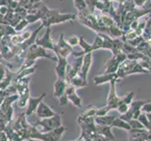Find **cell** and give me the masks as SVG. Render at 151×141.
Returning a JSON list of instances; mask_svg holds the SVG:
<instances>
[{
	"mask_svg": "<svg viewBox=\"0 0 151 141\" xmlns=\"http://www.w3.org/2000/svg\"><path fill=\"white\" fill-rule=\"evenodd\" d=\"M38 57H46V59L57 61V56L56 55H53L52 53L47 51V49L43 48L36 43H33L27 51V55H25V59H24V63L22 64L19 71L25 69V68H29L32 67V65L35 64L36 59Z\"/></svg>",
	"mask_w": 151,
	"mask_h": 141,
	"instance_id": "1",
	"label": "cell"
},
{
	"mask_svg": "<svg viewBox=\"0 0 151 141\" xmlns=\"http://www.w3.org/2000/svg\"><path fill=\"white\" fill-rule=\"evenodd\" d=\"M66 132L65 127L61 125L60 127L56 128L51 132H40L34 125L31 129L29 134L30 140H40V141H59L62 138V135Z\"/></svg>",
	"mask_w": 151,
	"mask_h": 141,
	"instance_id": "2",
	"label": "cell"
},
{
	"mask_svg": "<svg viewBox=\"0 0 151 141\" xmlns=\"http://www.w3.org/2000/svg\"><path fill=\"white\" fill-rule=\"evenodd\" d=\"M76 18V14L74 13H59L57 10L48 9L42 20L43 27H51L52 25L64 23L66 21H72Z\"/></svg>",
	"mask_w": 151,
	"mask_h": 141,
	"instance_id": "3",
	"label": "cell"
},
{
	"mask_svg": "<svg viewBox=\"0 0 151 141\" xmlns=\"http://www.w3.org/2000/svg\"><path fill=\"white\" fill-rule=\"evenodd\" d=\"M61 125H62L61 116L55 114V116L51 117V118L40 119L39 121H37L34 124V126L37 127L39 131L45 133V132L53 131V130L60 127Z\"/></svg>",
	"mask_w": 151,
	"mask_h": 141,
	"instance_id": "4",
	"label": "cell"
},
{
	"mask_svg": "<svg viewBox=\"0 0 151 141\" xmlns=\"http://www.w3.org/2000/svg\"><path fill=\"white\" fill-rule=\"evenodd\" d=\"M55 54L56 55V56H61V57H65L67 59L70 55H71V53L73 52V48L72 46H70L69 43H67V40L64 38V34H61L58 43L55 44Z\"/></svg>",
	"mask_w": 151,
	"mask_h": 141,
	"instance_id": "5",
	"label": "cell"
},
{
	"mask_svg": "<svg viewBox=\"0 0 151 141\" xmlns=\"http://www.w3.org/2000/svg\"><path fill=\"white\" fill-rule=\"evenodd\" d=\"M117 79H114L110 83V91L108 94V98H107V106L110 107L111 110H116L117 106L120 102L122 101L120 97L117 96V94L116 92V83Z\"/></svg>",
	"mask_w": 151,
	"mask_h": 141,
	"instance_id": "6",
	"label": "cell"
},
{
	"mask_svg": "<svg viewBox=\"0 0 151 141\" xmlns=\"http://www.w3.org/2000/svg\"><path fill=\"white\" fill-rule=\"evenodd\" d=\"M35 43L41 46V47H43L45 49H48L51 51L55 50V43H54V40L51 38V27H46V31L42 37L40 39H38V38L36 39Z\"/></svg>",
	"mask_w": 151,
	"mask_h": 141,
	"instance_id": "7",
	"label": "cell"
},
{
	"mask_svg": "<svg viewBox=\"0 0 151 141\" xmlns=\"http://www.w3.org/2000/svg\"><path fill=\"white\" fill-rule=\"evenodd\" d=\"M92 59H93V55L92 53H87L85 54L83 56V61H82V65L80 68V72L78 75H80L83 79H85L87 81V74L88 72L90 71V68L92 65Z\"/></svg>",
	"mask_w": 151,
	"mask_h": 141,
	"instance_id": "8",
	"label": "cell"
},
{
	"mask_svg": "<svg viewBox=\"0 0 151 141\" xmlns=\"http://www.w3.org/2000/svg\"><path fill=\"white\" fill-rule=\"evenodd\" d=\"M47 95L46 92H43L41 94L40 96L37 97V98H32V97H29L28 99V102H27V111H25V116L28 117V116H31L33 113L36 112L37 110V108L39 106V104L40 102H42L43 98Z\"/></svg>",
	"mask_w": 151,
	"mask_h": 141,
	"instance_id": "9",
	"label": "cell"
},
{
	"mask_svg": "<svg viewBox=\"0 0 151 141\" xmlns=\"http://www.w3.org/2000/svg\"><path fill=\"white\" fill-rule=\"evenodd\" d=\"M36 115H37V117L40 119H47V118H51L55 116L56 114L53 109L50 108L47 104L43 102H40L39 106L37 108V110H36Z\"/></svg>",
	"mask_w": 151,
	"mask_h": 141,
	"instance_id": "10",
	"label": "cell"
},
{
	"mask_svg": "<svg viewBox=\"0 0 151 141\" xmlns=\"http://www.w3.org/2000/svg\"><path fill=\"white\" fill-rule=\"evenodd\" d=\"M68 63L69 62H68L67 59H65V57L57 56V64L55 66V72L57 74V78H61V79H65L66 78Z\"/></svg>",
	"mask_w": 151,
	"mask_h": 141,
	"instance_id": "11",
	"label": "cell"
},
{
	"mask_svg": "<svg viewBox=\"0 0 151 141\" xmlns=\"http://www.w3.org/2000/svg\"><path fill=\"white\" fill-rule=\"evenodd\" d=\"M68 84H69V83H68L65 79L57 78L54 84V96L58 99L60 96L63 95L65 93Z\"/></svg>",
	"mask_w": 151,
	"mask_h": 141,
	"instance_id": "12",
	"label": "cell"
},
{
	"mask_svg": "<svg viewBox=\"0 0 151 141\" xmlns=\"http://www.w3.org/2000/svg\"><path fill=\"white\" fill-rule=\"evenodd\" d=\"M114 79H118L116 74H101V75H97L93 78V82L96 86L98 85H102L104 83H108L111 82Z\"/></svg>",
	"mask_w": 151,
	"mask_h": 141,
	"instance_id": "13",
	"label": "cell"
},
{
	"mask_svg": "<svg viewBox=\"0 0 151 141\" xmlns=\"http://www.w3.org/2000/svg\"><path fill=\"white\" fill-rule=\"evenodd\" d=\"M111 129H112L111 126H108V125H99V124H96L97 133L101 134V135H103V137H106L109 141L116 139L114 135L112 133V130Z\"/></svg>",
	"mask_w": 151,
	"mask_h": 141,
	"instance_id": "14",
	"label": "cell"
},
{
	"mask_svg": "<svg viewBox=\"0 0 151 141\" xmlns=\"http://www.w3.org/2000/svg\"><path fill=\"white\" fill-rule=\"evenodd\" d=\"M120 63L116 59V56H113L111 59H109L105 64V74H114L116 72Z\"/></svg>",
	"mask_w": 151,
	"mask_h": 141,
	"instance_id": "15",
	"label": "cell"
},
{
	"mask_svg": "<svg viewBox=\"0 0 151 141\" xmlns=\"http://www.w3.org/2000/svg\"><path fill=\"white\" fill-rule=\"evenodd\" d=\"M147 101H132L129 104V110L132 113V119H137L141 114V108Z\"/></svg>",
	"mask_w": 151,
	"mask_h": 141,
	"instance_id": "16",
	"label": "cell"
},
{
	"mask_svg": "<svg viewBox=\"0 0 151 141\" xmlns=\"http://www.w3.org/2000/svg\"><path fill=\"white\" fill-rule=\"evenodd\" d=\"M110 126H111V128L116 127V128H120V129H123V130H126V131H128V132L132 130L131 125L129 124V122L126 121H124V119H122L121 118H119V117H116V119H114Z\"/></svg>",
	"mask_w": 151,
	"mask_h": 141,
	"instance_id": "17",
	"label": "cell"
},
{
	"mask_svg": "<svg viewBox=\"0 0 151 141\" xmlns=\"http://www.w3.org/2000/svg\"><path fill=\"white\" fill-rule=\"evenodd\" d=\"M116 117V116H109V115H105V116H99V117H94V121L96 124L99 125H108L110 126L112 124L113 121Z\"/></svg>",
	"mask_w": 151,
	"mask_h": 141,
	"instance_id": "18",
	"label": "cell"
},
{
	"mask_svg": "<svg viewBox=\"0 0 151 141\" xmlns=\"http://www.w3.org/2000/svg\"><path fill=\"white\" fill-rule=\"evenodd\" d=\"M35 71H36L35 67H29V68H25V69H23V70H21V71H18L17 75L15 76V78H14V82H17L18 80L22 79V78H24V77L29 76L30 74H34Z\"/></svg>",
	"mask_w": 151,
	"mask_h": 141,
	"instance_id": "19",
	"label": "cell"
},
{
	"mask_svg": "<svg viewBox=\"0 0 151 141\" xmlns=\"http://www.w3.org/2000/svg\"><path fill=\"white\" fill-rule=\"evenodd\" d=\"M124 41L120 38H114L113 39V46L111 52L113 53V56H116L122 52V46H123Z\"/></svg>",
	"mask_w": 151,
	"mask_h": 141,
	"instance_id": "20",
	"label": "cell"
},
{
	"mask_svg": "<svg viewBox=\"0 0 151 141\" xmlns=\"http://www.w3.org/2000/svg\"><path fill=\"white\" fill-rule=\"evenodd\" d=\"M107 32L109 33V36L113 38H121L124 34V31L122 30V28L117 27L116 25H114L112 27H108Z\"/></svg>",
	"mask_w": 151,
	"mask_h": 141,
	"instance_id": "21",
	"label": "cell"
},
{
	"mask_svg": "<svg viewBox=\"0 0 151 141\" xmlns=\"http://www.w3.org/2000/svg\"><path fill=\"white\" fill-rule=\"evenodd\" d=\"M69 84L72 85L74 87L78 88V87H84L86 86H87V81L83 79V78L80 76V75H76L74 76L73 78H71V79L70 80Z\"/></svg>",
	"mask_w": 151,
	"mask_h": 141,
	"instance_id": "22",
	"label": "cell"
},
{
	"mask_svg": "<svg viewBox=\"0 0 151 141\" xmlns=\"http://www.w3.org/2000/svg\"><path fill=\"white\" fill-rule=\"evenodd\" d=\"M67 96H68V99H69V101L73 104V106H75L78 108H82V99L78 96L76 91L68 94Z\"/></svg>",
	"mask_w": 151,
	"mask_h": 141,
	"instance_id": "23",
	"label": "cell"
},
{
	"mask_svg": "<svg viewBox=\"0 0 151 141\" xmlns=\"http://www.w3.org/2000/svg\"><path fill=\"white\" fill-rule=\"evenodd\" d=\"M96 111H97V107H95L94 106H88L84 112H83L81 115H80V118L82 119H86V118H91V117H95L96 115Z\"/></svg>",
	"mask_w": 151,
	"mask_h": 141,
	"instance_id": "24",
	"label": "cell"
},
{
	"mask_svg": "<svg viewBox=\"0 0 151 141\" xmlns=\"http://www.w3.org/2000/svg\"><path fill=\"white\" fill-rule=\"evenodd\" d=\"M80 47L83 49V52H84L85 54H87V53H92L93 52V49H92V45L87 43L86 41L85 40V39L83 38V36L79 37V43Z\"/></svg>",
	"mask_w": 151,
	"mask_h": 141,
	"instance_id": "25",
	"label": "cell"
},
{
	"mask_svg": "<svg viewBox=\"0 0 151 141\" xmlns=\"http://www.w3.org/2000/svg\"><path fill=\"white\" fill-rule=\"evenodd\" d=\"M122 52L124 54L126 55H129V54H132V53H136L137 49L136 47H134L131 44H129L127 41H125V43H123V46H122Z\"/></svg>",
	"mask_w": 151,
	"mask_h": 141,
	"instance_id": "26",
	"label": "cell"
},
{
	"mask_svg": "<svg viewBox=\"0 0 151 141\" xmlns=\"http://www.w3.org/2000/svg\"><path fill=\"white\" fill-rule=\"evenodd\" d=\"M102 43H103V40H102V38L101 37V36L98 34V35H97V37H96L95 40H94V41H93V43H91L93 51L99 50V49H101Z\"/></svg>",
	"mask_w": 151,
	"mask_h": 141,
	"instance_id": "27",
	"label": "cell"
},
{
	"mask_svg": "<svg viewBox=\"0 0 151 141\" xmlns=\"http://www.w3.org/2000/svg\"><path fill=\"white\" fill-rule=\"evenodd\" d=\"M129 124L131 125V128L132 130H141V129H145L144 125L140 122L138 119H132L131 121H128Z\"/></svg>",
	"mask_w": 151,
	"mask_h": 141,
	"instance_id": "28",
	"label": "cell"
},
{
	"mask_svg": "<svg viewBox=\"0 0 151 141\" xmlns=\"http://www.w3.org/2000/svg\"><path fill=\"white\" fill-rule=\"evenodd\" d=\"M73 1H74V6L78 12H82V10H85L87 9L86 0H73Z\"/></svg>",
	"mask_w": 151,
	"mask_h": 141,
	"instance_id": "29",
	"label": "cell"
},
{
	"mask_svg": "<svg viewBox=\"0 0 151 141\" xmlns=\"http://www.w3.org/2000/svg\"><path fill=\"white\" fill-rule=\"evenodd\" d=\"M122 100V99H121ZM129 104H128V103H124V102H120V103L118 104L117 106V107H116V110L120 114V115H122V114H124V113H126L127 111H128V109H129Z\"/></svg>",
	"mask_w": 151,
	"mask_h": 141,
	"instance_id": "30",
	"label": "cell"
},
{
	"mask_svg": "<svg viewBox=\"0 0 151 141\" xmlns=\"http://www.w3.org/2000/svg\"><path fill=\"white\" fill-rule=\"evenodd\" d=\"M138 121L141 122L145 129H147L148 128V125H149V121H148V119H147V114L145 113H143L141 112V114L139 115V117H138Z\"/></svg>",
	"mask_w": 151,
	"mask_h": 141,
	"instance_id": "31",
	"label": "cell"
},
{
	"mask_svg": "<svg viewBox=\"0 0 151 141\" xmlns=\"http://www.w3.org/2000/svg\"><path fill=\"white\" fill-rule=\"evenodd\" d=\"M109 111H111L110 107L108 106H102V107H100V108H97V111H96V115L95 117H99V116H105L109 113Z\"/></svg>",
	"mask_w": 151,
	"mask_h": 141,
	"instance_id": "32",
	"label": "cell"
},
{
	"mask_svg": "<svg viewBox=\"0 0 151 141\" xmlns=\"http://www.w3.org/2000/svg\"><path fill=\"white\" fill-rule=\"evenodd\" d=\"M28 24H29V23L24 18V19L21 20L16 25H15V27H14V29H15V31H16V32H19V31H22L23 29H24L25 27H27V25Z\"/></svg>",
	"mask_w": 151,
	"mask_h": 141,
	"instance_id": "33",
	"label": "cell"
},
{
	"mask_svg": "<svg viewBox=\"0 0 151 141\" xmlns=\"http://www.w3.org/2000/svg\"><path fill=\"white\" fill-rule=\"evenodd\" d=\"M134 96H135V93H134L133 91H129V92L127 93L124 97H121L122 102L126 103H128V104H131L132 102L133 101Z\"/></svg>",
	"mask_w": 151,
	"mask_h": 141,
	"instance_id": "34",
	"label": "cell"
},
{
	"mask_svg": "<svg viewBox=\"0 0 151 141\" xmlns=\"http://www.w3.org/2000/svg\"><path fill=\"white\" fill-rule=\"evenodd\" d=\"M142 41H144V39H143L142 36H137V37L135 38V39L131 40H128L127 43H128L129 44H131V45L134 46V47H136L137 45H139L140 43H141Z\"/></svg>",
	"mask_w": 151,
	"mask_h": 141,
	"instance_id": "35",
	"label": "cell"
},
{
	"mask_svg": "<svg viewBox=\"0 0 151 141\" xmlns=\"http://www.w3.org/2000/svg\"><path fill=\"white\" fill-rule=\"evenodd\" d=\"M66 40H67V43H69L70 46H74V45L79 43V38H78L77 36H75V35L70 36V37L69 39H67Z\"/></svg>",
	"mask_w": 151,
	"mask_h": 141,
	"instance_id": "36",
	"label": "cell"
},
{
	"mask_svg": "<svg viewBox=\"0 0 151 141\" xmlns=\"http://www.w3.org/2000/svg\"><path fill=\"white\" fill-rule=\"evenodd\" d=\"M141 112L145 113V114L151 112V101H147L144 104V106H142V108H141Z\"/></svg>",
	"mask_w": 151,
	"mask_h": 141,
	"instance_id": "37",
	"label": "cell"
},
{
	"mask_svg": "<svg viewBox=\"0 0 151 141\" xmlns=\"http://www.w3.org/2000/svg\"><path fill=\"white\" fill-rule=\"evenodd\" d=\"M91 141H109L106 137H104L103 135H101V134H94L92 137V138H91Z\"/></svg>",
	"mask_w": 151,
	"mask_h": 141,
	"instance_id": "38",
	"label": "cell"
},
{
	"mask_svg": "<svg viewBox=\"0 0 151 141\" xmlns=\"http://www.w3.org/2000/svg\"><path fill=\"white\" fill-rule=\"evenodd\" d=\"M58 99H59V102H58L59 106H66V104L68 103V102H69V99H68V96L66 95L65 93H64L62 96H60Z\"/></svg>",
	"mask_w": 151,
	"mask_h": 141,
	"instance_id": "39",
	"label": "cell"
},
{
	"mask_svg": "<svg viewBox=\"0 0 151 141\" xmlns=\"http://www.w3.org/2000/svg\"><path fill=\"white\" fill-rule=\"evenodd\" d=\"M135 8H141L147 3V0H132Z\"/></svg>",
	"mask_w": 151,
	"mask_h": 141,
	"instance_id": "40",
	"label": "cell"
},
{
	"mask_svg": "<svg viewBox=\"0 0 151 141\" xmlns=\"http://www.w3.org/2000/svg\"><path fill=\"white\" fill-rule=\"evenodd\" d=\"M7 74V70L6 68H5L1 63H0V82H1L3 80V78L5 77V75H6Z\"/></svg>",
	"mask_w": 151,
	"mask_h": 141,
	"instance_id": "41",
	"label": "cell"
},
{
	"mask_svg": "<svg viewBox=\"0 0 151 141\" xmlns=\"http://www.w3.org/2000/svg\"><path fill=\"white\" fill-rule=\"evenodd\" d=\"M0 141H9L7 134L4 133V131H0Z\"/></svg>",
	"mask_w": 151,
	"mask_h": 141,
	"instance_id": "42",
	"label": "cell"
},
{
	"mask_svg": "<svg viewBox=\"0 0 151 141\" xmlns=\"http://www.w3.org/2000/svg\"><path fill=\"white\" fill-rule=\"evenodd\" d=\"M9 141H12V140H9Z\"/></svg>",
	"mask_w": 151,
	"mask_h": 141,
	"instance_id": "43",
	"label": "cell"
},
{
	"mask_svg": "<svg viewBox=\"0 0 151 141\" xmlns=\"http://www.w3.org/2000/svg\"><path fill=\"white\" fill-rule=\"evenodd\" d=\"M150 2H151V0H150Z\"/></svg>",
	"mask_w": 151,
	"mask_h": 141,
	"instance_id": "44",
	"label": "cell"
}]
</instances>
